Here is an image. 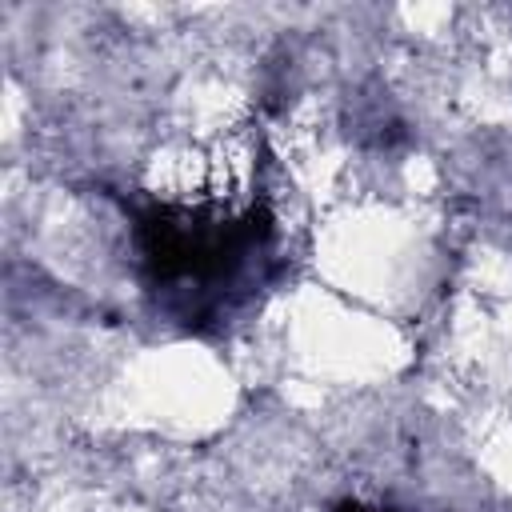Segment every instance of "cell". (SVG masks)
<instances>
[{
    "instance_id": "obj_1",
    "label": "cell",
    "mask_w": 512,
    "mask_h": 512,
    "mask_svg": "<svg viewBox=\"0 0 512 512\" xmlns=\"http://www.w3.org/2000/svg\"><path fill=\"white\" fill-rule=\"evenodd\" d=\"M268 224L248 212L240 220H204L192 212L156 208L140 216V252L156 280H220L228 276Z\"/></svg>"
},
{
    "instance_id": "obj_2",
    "label": "cell",
    "mask_w": 512,
    "mask_h": 512,
    "mask_svg": "<svg viewBox=\"0 0 512 512\" xmlns=\"http://www.w3.org/2000/svg\"><path fill=\"white\" fill-rule=\"evenodd\" d=\"M336 512H384V508H364V504H356V500H344Z\"/></svg>"
}]
</instances>
